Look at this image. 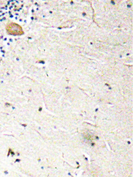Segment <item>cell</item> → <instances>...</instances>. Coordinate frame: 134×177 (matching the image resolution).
Listing matches in <instances>:
<instances>
[{
  "mask_svg": "<svg viewBox=\"0 0 134 177\" xmlns=\"http://www.w3.org/2000/svg\"><path fill=\"white\" fill-rule=\"evenodd\" d=\"M7 31L9 34L13 35L19 34L20 29L19 26L14 23L8 24L6 27Z\"/></svg>",
  "mask_w": 134,
  "mask_h": 177,
  "instance_id": "1",
  "label": "cell"
}]
</instances>
